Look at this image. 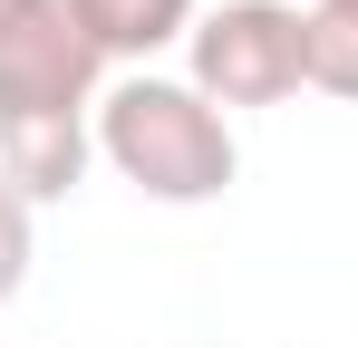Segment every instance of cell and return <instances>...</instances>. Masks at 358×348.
<instances>
[{"mask_svg":"<svg viewBox=\"0 0 358 348\" xmlns=\"http://www.w3.org/2000/svg\"><path fill=\"white\" fill-rule=\"evenodd\" d=\"M97 97H107V58L87 49L68 0H39L0 39V174L29 203L78 194V174L97 155Z\"/></svg>","mask_w":358,"mask_h":348,"instance_id":"1","label":"cell"},{"mask_svg":"<svg viewBox=\"0 0 358 348\" xmlns=\"http://www.w3.org/2000/svg\"><path fill=\"white\" fill-rule=\"evenodd\" d=\"M97 155L145 203H213L242 174V145L223 126V107L194 78H155V68H126L117 87L97 97Z\"/></svg>","mask_w":358,"mask_h":348,"instance_id":"2","label":"cell"},{"mask_svg":"<svg viewBox=\"0 0 358 348\" xmlns=\"http://www.w3.org/2000/svg\"><path fill=\"white\" fill-rule=\"evenodd\" d=\"M194 87L213 97V107H281L310 87V10L291 0H223V10H203L194 20Z\"/></svg>","mask_w":358,"mask_h":348,"instance_id":"3","label":"cell"},{"mask_svg":"<svg viewBox=\"0 0 358 348\" xmlns=\"http://www.w3.org/2000/svg\"><path fill=\"white\" fill-rule=\"evenodd\" d=\"M68 20L87 29V49L107 58V68H155V58L194 39V0H68Z\"/></svg>","mask_w":358,"mask_h":348,"instance_id":"4","label":"cell"},{"mask_svg":"<svg viewBox=\"0 0 358 348\" xmlns=\"http://www.w3.org/2000/svg\"><path fill=\"white\" fill-rule=\"evenodd\" d=\"M310 87L358 107V0H310Z\"/></svg>","mask_w":358,"mask_h":348,"instance_id":"5","label":"cell"},{"mask_svg":"<svg viewBox=\"0 0 358 348\" xmlns=\"http://www.w3.org/2000/svg\"><path fill=\"white\" fill-rule=\"evenodd\" d=\"M29 252H39V232H29V194L0 174V300H20V281H29Z\"/></svg>","mask_w":358,"mask_h":348,"instance_id":"6","label":"cell"},{"mask_svg":"<svg viewBox=\"0 0 358 348\" xmlns=\"http://www.w3.org/2000/svg\"><path fill=\"white\" fill-rule=\"evenodd\" d=\"M29 10H39V0H0V39H10V29H20Z\"/></svg>","mask_w":358,"mask_h":348,"instance_id":"7","label":"cell"}]
</instances>
